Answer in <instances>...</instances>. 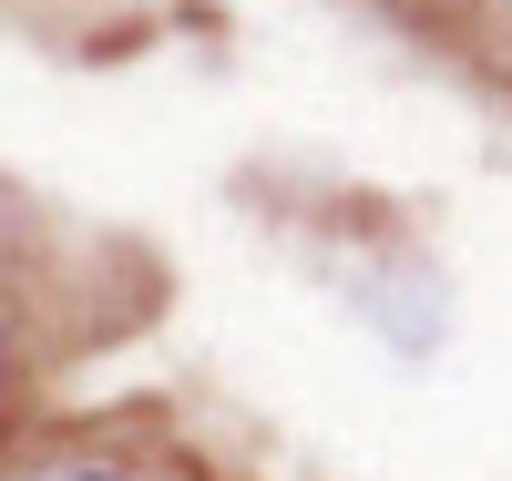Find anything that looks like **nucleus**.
<instances>
[{
  "label": "nucleus",
  "instance_id": "nucleus-1",
  "mask_svg": "<svg viewBox=\"0 0 512 481\" xmlns=\"http://www.w3.org/2000/svg\"><path fill=\"white\" fill-rule=\"evenodd\" d=\"M103 267H123V256L62 236V215H41V205H21L11 185H0V430L41 400V379H52L62 359H82V348L103 338L72 308L144 318V308H123V287H93Z\"/></svg>",
  "mask_w": 512,
  "mask_h": 481
},
{
  "label": "nucleus",
  "instance_id": "nucleus-2",
  "mask_svg": "<svg viewBox=\"0 0 512 481\" xmlns=\"http://www.w3.org/2000/svg\"><path fill=\"white\" fill-rule=\"evenodd\" d=\"M11 481H205L195 461L154 451V441H123V430H93V441H62V451H31Z\"/></svg>",
  "mask_w": 512,
  "mask_h": 481
}]
</instances>
